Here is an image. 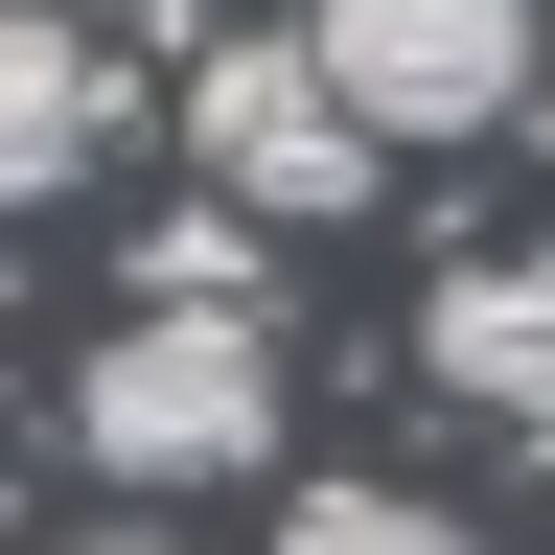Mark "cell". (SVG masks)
<instances>
[{"instance_id":"9","label":"cell","mask_w":555,"mask_h":555,"mask_svg":"<svg viewBox=\"0 0 555 555\" xmlns=\"http://www.w3.org/2000/svg\"><path fill=\"white\" fill-rule=\"evenodd\" d=\"M69 555H185V532H69Z\"/></svg>"},{"instance_id":"6","label":"cell","mask_w":555,"mask_h":555,"mask_svg":"<svg viewBox=\"0 0 555 555\" xmlns=\"http://www.w3.org/2000/svg\"><path fill=\"white\" fill-rule=\"evenodd\" d=\"M255 232H278V208H232V185L163 208V232H139V301H255Z\"/></svg>"},{"instance_id":"3","label":"cell","mask_w":555,"mask_h":555,"mask_svg":"<svg viewBox=\"0 0 555 555\" xmlns=\"http://www.w3.org/2000/svg\"><path fill=\"white\" fill-rule=\"evenodd\" d=\"M324 24V69L371 93V139L416 163V139H486V116H532L555 93V24L532 0H301Z\"/></svg>"},{"instance_id":"4","label":"cell","mask_w":555,"mask_h":555,"mask_svg":"<svg viewBox=\"0 0 555 555\" xmlns=\"http://www.w3.org/2000/svg\"><path fill=\"white\" fill-rule=\"evenodd\" d=\"M416 347H440V393H463V416H509V440L555 463V255H440Z\"/></svg>"},{"instance_id":"8","label":"cell","mask_w":555,"mask_h":555,"mask_svg":"<svg viewBox=\"0 0 555 555\" xmlns=\"http://www.w3.org/2000/svg\"><path fill=\"white\" fill-rule=\"evenodd\" d=\"M93 24H116V47H208V0H93Z\"/></svg>"},{"instance_id":"7","label":"cell","mask_w":555,"mask_h":555,"mask_svg":"<svg viewBox=\"0 0 555 555\" xmlns=\"http://www.w3.org/2000/svg\"><path fill=\"white\" fill-rule=\"evenodd\" d=\"M301 555H486V532L416 509V486H301Z\"/></svg>"},{"instance_id":"2","label":"cell","mask_w":555,"mask_h":555,"mask_svg":"<svg viewBox=\"0 0 555 555\" xmlns=\"http://www.w3.org/2000/svg\"><path fill=\"white\" fill-rule=\"evenodd\" d=\"M185 163L232 185V208H278V232H324V208H371V93L324 69V24H208L185 47Z\"/></svg>"},{"instance_id":"5","label":"cell","mask_w":555,"mask_h":555,"mask_svg":"<svg viewBox=\"0 0 555 555\" xmlns=\"http://www.w3.org/2000/svg\"><path fill=\"white\" fill-rule=\"evenodd\" d=\"M93 139H116V24L93 0H47V24H0V185H93Z\"/></svg>"},{"instance_id":"1","label":"cell","mask_w":555,"mask_h":555,"mask_svg":"<svg viewBox=\"0 0 555 555\" xmlns=\"http://www.w3.org/2000/svg\"><path fill=\"white\" fill-rule=\"evenodd\" d=\"M255 440H278L255 301H139L93 371H69V463H116V486H232Z\"/></svg>"}]
</instances>
